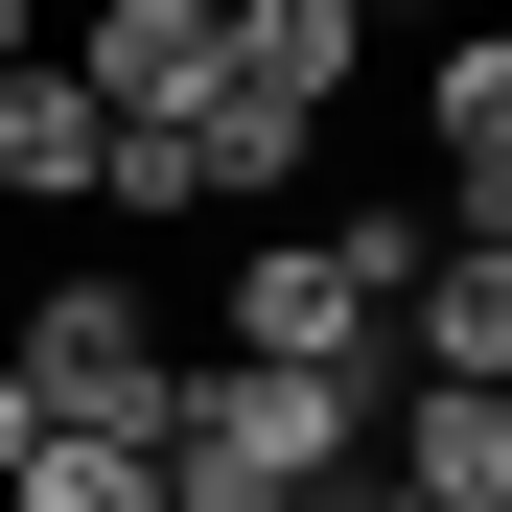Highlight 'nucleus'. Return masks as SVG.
Wrapping results in <instances>:
<instances>
[{
	"label": "nucleus",
	"instance_id": "423d86ee",
	"mask_svg": "<svg viewBox=\"0 0 512 512\" xmlns=\"http://www.w3.org/2000/svg\"><path fill=\"white\" fill-rule=\"evenodd\" d=\"M70 94H94L117 140L210 117V0H94V47H70Z\"/></svg>",
	"mask_w": 512,
	"mask_h": 512
},
{
	"label": "nucleus",
	"instance_id": "f03ea898",
	"mask_svg": "<svg viewBox=\"0 0 512 512\" xmlns=\"http://www.w3.org/2000/svg\"><path fill=\"white\" fill-rule=\"evenodd\" d=\"M396 256H419L396 210L233 256V373H326V396H396Z\"/></svg>",
	"mask_w": 512,
	"mask_h": 512
},
{
	"label": "nucleus",
	"instance_id": "9b49d317",
	"mask_svg": "<svg viewBox=\"0 0 512 512\" xmlns=\"http://www.w3.org/2000/svg\"><path fill=\"white\" fill-rule=\"evenodd\" d=\"M326 512H419V489H373V466H350V489H326Z\"/></svg>",
	"mask_w": 512,
	"mask_h": 512
},
{
	"label": "nucleus",
	"instance_id": "6e6552de",
	"mask_svg": "<svg viewBox=\"0 0 512 512\" xmlns=\"http://www.w3.org/2000/svg\"><path fill=\"white\" fill-rule=\"evenodd\" d=\"M419 140H443V187H466V233H489V210H512V47H489V24L419 70Z\"/></svg>",
	"mask_w": 512,
	"mask_h": 512
},
{
	"label": "nucleus",
	"instance_id": "1a4fd4ad",
	"mask_svg": "<svg viewBox=\"0 0 512 512\" xmlns=\"http://www.w3.org/2000/svg\"><path fill=\"white\" fill-rule=\"evenodd\" d=\"M94 163H117V117L70 94V70H0V187L24 210H94Z\"/></svg>",
	"mask_w": 512,
	"mask_h": 512
},
{
	"label": "nucleus",
	"instance_id": "0eeeda50",
	"mask_svg": "<svg viewBox=\"0 0 512 512\" xmlns=\"http://www.w3.org/2000/svg\"><path fill=\"white\" fill-rule=\"evenodd\" d=\"M373 489H419V512H512V396H396V419H373Z\"/></svg>",
	"mask_w": 512,
	"mask_h": 512
},
{
	"label": "nucleus",
	"instance_id": "20e7f679",
	"mask_svg": "<svg viewBox=\"0 0 512 512\" xmlns=\"http://www.w3.org/2000/svg\"><path fill=\"white\" fill-rule=\"evenodd\" d=\"M0 373H24V419H94V396H140V373H163V326H140L117 256H70L24 326H0Z\"/></svg>",
	"mask_w": 512,
	"mask_h": 512
},
{
	"label": "nucleus",
	"instance_id": "7ed1b4c3",
	"mask_svg": "<svg viewBox=\"0 0 512 512\" xmlns=\"http://www.w3.org/2000/svg\"><path fill=\"white\" fill-rule=\"evenodd\" d=\"M350 0H210V187L233 210H280V163L326 140V94H350Z\"/></svg>",
	"mask_w": 512,
	"mask_h": 512
},
{
	"label": "nucleus",
	"instance_id": "f257e3e1",
	"mask_svg": "<svg viewBox=\"0 0 512 512\" xmlns=\"http://www.w3.org/2000/svg\"><path fill=\"white\" fill-rule=\"evenodd\" d=\"M373 466V396H326V373H163V512H326Z\"/></svg>",
	"mask_w": 512,
	"mask_h": 512
},
{
	"label": "nucleus",
	"instance_id": "9d476101",
	"mask_svg": "<svg viewBox=\"0 0 512 512\" xmlns=\"http://www.w3.org/2000/svg\"><path fill=\"white\" fill-rule=\"evenodd\" d=\"M94 187H117V210H233V187H210V117H163V140H117Z\"/></svg>",
	"mask_w": 512,
	"mask_h": 512
},
{
	"label": "nucleus",
	"instance_id": "39448f33",
	"mask_svg": "<svg viewBox=\"0 0 512 512\" xmlns=\"http://www.w3.org/2000/svg\"><path fill=\"white\" fill-rule=\"evenodd\" d=\"M396 396H512V233H419L396 256Z\"/></svg>",
	"mask_w": 512,
	"mask_h": 512
}]
</instances>
